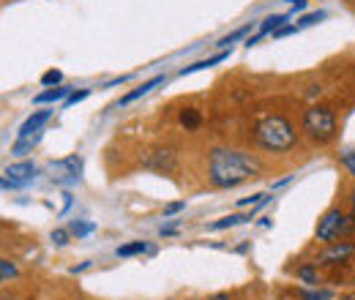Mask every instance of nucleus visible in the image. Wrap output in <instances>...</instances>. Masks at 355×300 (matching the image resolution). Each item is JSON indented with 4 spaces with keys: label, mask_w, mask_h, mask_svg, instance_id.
<instances>
[{
    "label": "nucleus",
    "mask_w": 355,
    "mask_h": 300,
    "mask_svg": "<svg viewBox=\"0 0 355 300\" xmlns=\"http://www.w3.org/2000/svg\"><path fill=\"white\" fill-rule=\"evenodd\" d=\"M260 175L257 159L232 148H214L208 156V177L216 188H235Z\"/></svg>",
    "instance_id": "obj_1"
},
{
    "label": "nucleus",
    "mask_w": 355,
    "mask_h": 300,
    "mask_svg": "<svg viewBox=\"0 0 355 300\" xmlns=\"http://www.w3.org/2000/svg\"><path fill=\"white\" fill-rule=\"evenodd\" d=\"M254 142L268 153H287L295 148L298 136L284 115H263L254 123Z\"/></svg>",
    "instance_id": "obj_2"
},
{
    "label": "nucleus",
    "mask_w": 355,
    "mask_h": 300,
    "mask_svg": "<svg viewBox=\"0 0 355 300\" xmlns=\"http://www.w3.org/2000/svg\"><path fill=\"white\" fill-rule=\"evenodd\" d=\"M301 129L309 136L314 145H328L334 142L336 136V118H334V109L325 107V104H314L304 112L301 118Z\"/></svg>",
    "instance_id": "obj_3"
},
{
    "label": "nucleus",
    "mask_w": 355,
    "mask_h": 300,
    "mask_svg": "<svg viewBox=\"0 0 355 300\" xmlns=\"http://www.w3.org/2000/svg\"><path fill=\"white\" fill-rule=\"evenodd\" d=\"M353 232H355V218H347L339 208L328 211V213L317 221V229H314L317 240L325 243V246L328 243H336V240H342V238H347Z\"/></svg>",
    "instance_id": "obj_4"
},
{
    "label": "nucleus",
    "mask_w": 355,
    "mask_h": 300,
    "mask_svg": "<svg viewBox=\"0 0 355 300\" xmlns=\"http://www.w3.org/2000/svg\"><path fill=\"white\" fill-rule=\"evenodd\" d=\"M36 175V164L33 161H17V164H8L3 170V188H22L28 180H33Z\"/></svg>",
    "instance_id": "obj_5"
},
{
    "label": "nucleus",
    "mask_w": 355,
    "mask_h": 300,
    "mask_svg": "<svg viewBox=\"0 0 355 300\" xmlns=\"http://www.w3.org/2000/svg\"><path fill=\"white\" fill-rule=\"evenodd\" d=\"M142 167L159 172V175H173L178 170V159L170 148H156V150L148 153V159L142 161Z\"/></svg>",
    "instance_id": "obj_6"
},
{
    "label": "nucleus",
    "mask_w": 355,
    "mask_h": 300,
    "mask_svg": "<svg viewBox=\"0 0 355 300\" xmlns=\"http://www.w3.org/2000/svg\"><path fill=\"white\" fill-rule=\"evenodd\" d=\"M353 257H355V243L336 240V243H328V249L320 254V262L322 265H350Z\"/></svg>",
    "instance_id": "obj_7"
},
{
    "label": "nucleus",
    "mask_w": 355,
    "mask_h": 300,
    "mask_svg": "<svg viewBox=\"0 0 355 300\" xmlns=\"http://www.w3.org/2000/svg\"><path fill=\"white\" fill-rule=\"evenodd\" d=\"M52 118V109H42V112H36V115H31L22 126H19V131H17V136H33V131H39L42 126H44L46 121Z\"/></svg>",
    "instance_id": "obj_8"
},
{
    "label": "nucleus",
    "mask_w": 355,
    "mask_h": 300,
    "mask_svg": "<svg viewBox=\"0 0 355 300\" xmlns=\"http://www.w3.org/2000/svg\"><path fill=\"white\" fill-rule=\"evenodd\" d=\"M284 22H287V14H273V17H268L266 22L260 25V30H257V36H254V39H249V46H252V44H257V42H260V39H263V36H266V33H270V30L276 33V30H279V28H282Z\"/></svg>",
    "instance_id": "obj_9"
},
{
    "label": "nucleus",
    "mask_w": 355,
    "mask_h": 300,
    "mask_svg": "<svg viewBox=\"0 0 355 300\" xmlns=\"http://www.w3.org/2000/svg\"><path fill=\"white\" fill-rule=\"evenodd\" d=\"M162 82H164V77H153V80H148V82H145V85H142V87H137V90H132V93H126V96L121 98V104L126 107V104H132V101H137V98H142V96H148V93H150L153 87H156V85H162Z\"/></svg>",
    "instance_id": "obj_10"
},
{
    "label": "nucleus",
    "mask_w": 355,
    "mask_h": 300,
    "mask_svg": "<svg viewBox=\"0 0 355 300\" xmlns=\"http://www.w3.org/2000/svg\"><path fill=\"white\" fill-rule=\"evenodd\" d=\"M230 55L227 52H219V55H214V58H208V60H200V63H191V66H186L180 74L186 77V74H194V71H200V69H211V66H216V63H222V60H227Z\"/></svg>",
    "instance_id": "obj_11"
},
{
    "label": "nucleus",
    "mask_w": 355,
    "mask_h": 300,
    "mask_svg": "<svg viewBox=\"0 0 355 300\" xmlns=\"http://www.w3.org/2000/svg\"><path fill=\"white\" fill-rule=\"evenodd\" d=\"M200 123H202V118H200L197 109H183V112H180V126L186 131H197Z\"/></svg>",
    "instance_id": "obj_12"
},
{
    "label": "nucleus",
    "mask_w": 355,
    "mask_h": 300,
    "mask_svg": "<svg viewBox=\"0 0 355 300\" xmlns=\"http://www.w3.org/2000/svg\"><path fill=\"white\" fill-rule=\"evenodd\" d=\"M63 96H69V87H49L36 96V104H52V101H60Z\"/></svg>",
    "instance_id": "obj_13"
},
{
    "label": "nucleus",
    "mask_w": 355,
    "mask_h": 300,
    "mask_svg": "<svg viewBox=\"0 0 355 300\" xmlns=\"http://www.w3.org/2000/svg\"><path fill=\"white\" fill-rule=\"evenodd\" d=\"M243 221H252V213L249 215H227L222 221H216V224H211V229H230V227H235V224H243Z\"/></svg>",
    "instance_id": "obj_14"
},
{
    "label": "nucleus",
    "mask_w": 355,
    "mask_h": 300,
    "mask_svg": "<svg viewBox=\"0 0 355 300\" xmlns=\"http://www.w3.org/2000/svg\"><path fill=\"white\" fill-rule=\"evenodd\" d=\"M145 252H148V246L142 240H134V243H126L118 249V257H134V254H145Z\"/></svg>",
    "instance_id": "obj_15"
},
{
    "label": "nucleus",
    "mask_w": 355,
    "mask_h": 300,
    "mask_svg": "<svg viewBox=\"0 0 355 300\" xmlns=\"http://www.w3.org/2000/svg\"><path fill=\"white\" fill-rule=\"evenodd\" d=\"M301 300H334L331 290H301Z\"/></svg>",
    "instance_id": "obj_16"
},
{
    "label": "nucleus",
    "mask_w": 355,
    "mask_h": 300,
    "mask_svg": "<svg viewBox=\"0 0 355 300\" xmlns=\"http://www.w3.org/2000/svg\"><path fill=\"white\" fill-rule=\"evenodd\" d=\"M298 276H301L306 284H314V287L320 284V273H317V267H314V265H306V267H301V270H298Z\"/></svg>",
    "instance_id": "obj_17"
},
{
    "label": "nucleus",
    "mask_w": 355,
    "mask_h": 300,
    "mask_svg": "<svg viewBox=\"0 0 355 300\" xmlns=\"http://www.w3.org/2000/svg\"><path fill=\"white\" fill-rule=\"evenodd\" d=\"M249 30H252V25H246V28H238L235 33H230V36H224V39H219V42H216V46H230V44H232V42H238V39H243V36H246Z\"/></svg>",
    "instance_id": "obj_18"
},
{
    "label": "nucleus",
    "mask_w": 355,
    "mask_h": 300,
    "mask_svg": "<svg viewBox=\"0 0 355 300\" xmlns=\"http://www.w3.org/2000/svg\"><path fill=\"white\" fill-rule=\"evenodd\" d=\"M320 19H325V11H314V14H306L298 19V28H309V25H317Z\"/></svg>",
    "instance_id": "obj_19"
},
{
    "label": "nucleus",
    "mask_w": 355,
    "mask_h": 300,
    "mask_svg": "<svg viewBox=\"0 0 355 300\" xmlns=\"http://www.w3.org/2000/svg\"><path fill=\"white\" fill-rule=\"evenodd\" d=\"M0 276H3V281L14 279V276H17V267H14L8 259H0Z\"/></svg>",
    "instance_id": "obj_20"
},
{
    "label": "nucleus",
    "mask_w": 355,
    "mask_h": 300,
    "mask_svg": "<svg viewBox=\"0 0 355 300\" xmlns=\"http://www.w3.org/2000/svg\"><path fill=\"white\" fill-rule=\"evenodd\" d=\"M63 82V74L58 71V69H52V71H46L44 77H42V85H60Z\"/></svg>",
    "instance_id": "obj_21"
},
{
    "label": "nucleus",
    "mask_w": 355,
    "mask_h": 300,
    "mask_svg": "<svg viewBox=\"0 0 355 300\" xmlns=\"http://www.w3.org/2000/svg\"><path fill=\"white\" fill-rule=\"evenodd\" d=\"M96 229V224H85V221H74L71 224V232L80 238V235H88V232H93Z\"/></svg>",
    "instance_id": "obj_22"
},
{
    "label": "nucleus",
    "mask_w": 355,
    "mask_h": 300,
    "mask_svg": "<svg viewBox=\"0 0 355 300\" xmlns=\"http://www.w3.org/2000/svg\"><path fill=\"white\" fill-rule=\"evenodd\" d=\"M342 164L347 167V172L355 177V150H347V153H342Z\"/></svg>",
    "instance_id": "obj_23"
},
{
    "label": "nucleus",
    "mask_w": 355,
    "mask_h": 300,
    "mask_svg": "<svg viewBox=\"0 0 355 300\" xmlns=\"http://www.w3.org/2000/svg\"><path fill=\"white\" fill-rule=\"evenodd\" d=\"M52 243H55V246H66V243H69V232H66V229H55V232H52Z\"/></svg>",
    "instance_id": "obj_24"
},
{
    "label": "nucleus",
    "mask_w": 355,
    "mask_h": 300,
    "mask_svg": "<svg viewBox=\"0 0 355 300\" xmlns=\"http://www.w3.org/2000/svg\"><path fill=\"white\" fill-rule=\"evenodd\" d=\"M83 98H88V90H80V93H71V96L66 98V107H71V104H77V101H83Z\"/></svg>",
    "instance_id": "obj_25"
},
{
    "label": "nucleus",
    "mask_w": 355,
    "mask_h": 300,
    "mask_svg": "<svg viewBox=\"0 0 355 300\" xmlns=\"http://www.w3.org/2000/svg\"><path fill=\"white\" fill-rule=\"evenodd\" d=\"M186 208V202H173V205H167L164 208V215H173V213H180Z\"/></svg>",
    "instance_id": "obj_26"
},
{
    "label": "nucleus",
    "mask_w": 355,
    "mask_h": 300,
    "mask_svg": "<svg viewBox=\"0 0 355 300\" xmlns=\"http://www.w3.org/2000/svg\"><path fill=\"white\" fill-rule=\"evenodd\" d=\"M293 8H295V11H301V8H306V0H293Z\"/></svg>",
    "instance_id": "obj_27"
},
{
    "label": "nucleus",
    "mask_w": 355,
    "mask_h": 300,
    "mask_svg": "<svg viewBox=\"0 0 355 300\" xmlns=\"http://www.w3.org/2000/svg\"><path fill=\"white\" fill-rule=\"evenodd\" d=\"M211 300H230V295H224V292H219V295H214Z\"/></svg>",
    "instance_id": "obj_28"
},
{
    "label": "nucleus",
    "mask_w": 355,
    "mask_h": 300,
    "mask_svg": "<svg viewBox=\"0 0 355 300\" xmlns=\"http://www.w3.org/2000/svg\"><path fill=\"white\" fill-rule=\"evenodd\" d=\"M350 205H353V218H355V188H353V197H350Z\"/></svg>",
    "instance_id": "obj_29"
},
{
    "label": "nucleus",
    "mask_w": 355,
    "mask_h": 300,
    "mask_svg": "<svg viewBox=\"0 0 355 300\" xmlns=\"http://www.w3.org/2000/svg\"><path fill=\"white\" fill-rule=\"evenodd\" d=\"M353 300H355V298H353Z\"/></svg>",
    "instance_id": "obj_30"
}]
</instances>
